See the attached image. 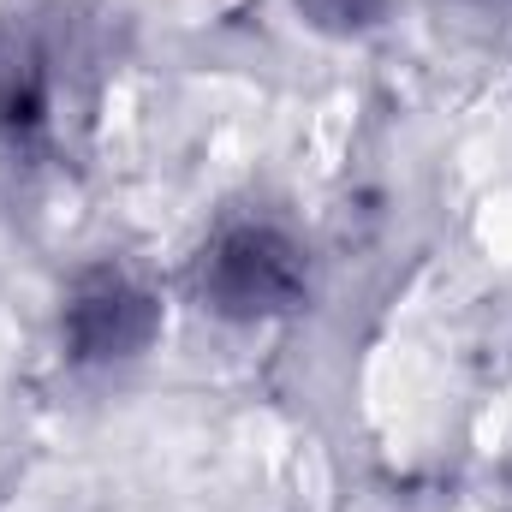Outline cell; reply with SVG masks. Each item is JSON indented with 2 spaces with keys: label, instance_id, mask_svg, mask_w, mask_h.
Returning a JSON list of instances; mask_svg holds the SVG:
<instances>
[{
  "label": "cell",
  "instance_id": "obj_1",
  "mask_svg": "<svg viewBox=\"0 0 512 512\" xmlns=\"http://www.w3.org/2000/svg\"><path fill=\"white\" fill-rule=\"evenodd\" d=\"M209 286L221 298V310H239V316H262V310H280L298 286V262L292 251L274 239V233H233L221 251H215V268H209Z\"/></svg>",
  "mask_w": 512,
  "mask_h": 512
}]
</instances>
